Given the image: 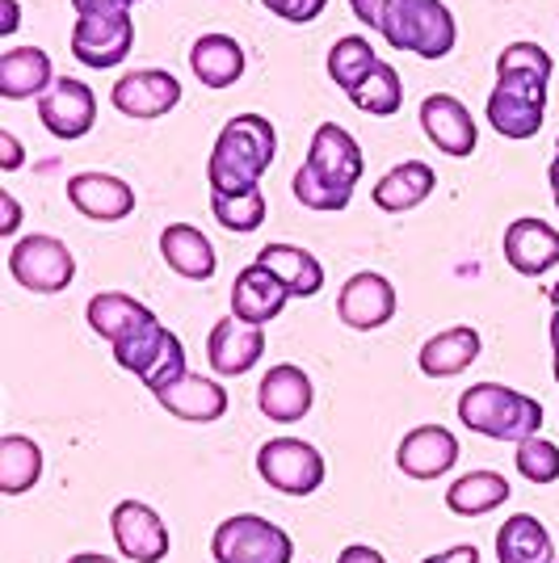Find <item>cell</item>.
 I'll list each match as a JSON object with an SVG mask.
<instances>
[{
	"label": "cell",
	"instance_id": "obj_39",
	"mask_svg": "<svg viewBox=\"0 0 559 563\" xmlns=\"http://www.w3.org/2000/svg\"><path fill=\"white\" fill-rule=\"evenodd\" d=\"M270 13H278L282 22H295V25H307L316 22L320 13H325L328 0H261Z\"/></svg>",
	"mask_w": 559,
	"mask_h": 563
},
{
	"label": "cell",
	"instance_id": "obj_18",
	"mask_svg": "<svg viewBox=\"0 0 559 563\" xmlns=\"http://www.w3.org/2000/svg\"><path fill=\"white\" fill-rule=\"evenodd\" d=\"M311 399H316L311 378H307L304 366H291V362L270 366V375L256 383V408H261V417H270V421L278 424L304 421L307 412H311Z\"/></svg>",
	"mask_w": 559,
	"mask_h": 563
},
{
	"label": "cell",
	"instance_id": "obj_43",
	"mask_svg": "<svg viewBox=\"0 0 559 563\" xmlns=\"http://www.w3.org/2000/svg\"><path fill=\"white\" fill-rule=\"evenodd\" d=\"M0 211H4V219H0V235H13L18 232V223H22V207H18V198L4 189L0 194Z\"/></svg>",
	"mask_w": 559,
	"mask_h": 563
},
{
	"label": "cell",
	"instance_id": "obj_50",
	"mask_svg": "<svg viewBox=\"0 0 559 563\" xmlns=\"http://www.w3.org/2000/svg\"><path fill=\"white\" fill-rule=\"evenodd\" d=\"M547 299H551V311H559V282L551 286V295H547Z\"/></svg>",
	"mask_w": 559,
	"mask_h": 563
},
{
	"label": "cell",
	"instance_id": "obj_8",
	"mask_svg": "<svg viewBox=\"0 0 559 563\" xmlns=\"http://www.w3.org/2000/svg\"><path fill=\"white\" fill-rule=\"evenodd\" d=\"M135 47V18L131 9L114 13H76L72 25V55L85 68H118Z\"/></svg>",
	"mask_w": 559,
	"mask_h": 563
},
{
	"label": "cell",
	"instance_id": "obj_31",
	"mask_svg": "<svg viewBox=\"0 0 559 563\" xmlns=\"http://www.w3.org/2000/svg\"><path fill=\"white\" fill-rule=\"evenodd\" d=\"M509 479L501 471H467L446 488V509L459 517H484L509 500Z\"/></svg>",
	"mask_w": 559,
	"mask_h": 563
},
{
	"label": "cell",
	"instance_id": "obj_38",
	"mask_svg": "<svg viewBox=\"0 0 559 563\" xmlns=\"http://www.w3.org/2000/svg\"><path fill=\"white\" fill-rule=\"evenodd\" d=\"M513 463L522 471V479H530V484H556L559 479V446L547 442V438H538V433L526 438V442H517Z\"/></svg>",
	"mask_w": 559,
	"mask_h": 563
},
{
	"label": "cell",
	"instance_id": "obj_49",
	"mask_svg": "<svg viewBox=\"0 0 559 563\" xmlns=\"http://www.w3.org/2000/svg\"><path fill=\"white\" fill-rule=\"evenodd\" d=\"M551 350H556V366H559V311H551Z\"/></svg>",
	"mask_w": 559,
	"mask_h": 563
},
{
	"label": "cell",
	"instance_id": "obj_19",
	"mask_svg": "<svg viewBox=\"0 0 559 563\" xmlns=\"http://www.w3.org/2000/svg\"><path fill=\"white\" fill-rule=\"evenodd\" d=\"M505 261L522 278H538L559 265V232L535 214H522L505 228Z\"/></svg>",
	"mask_w": 559,
	"mask_h": 563
},
{
	"label": "cell",
	"instance_id": "obj_28",
	"mask_svg": "<svg viewBox=\"0 0 559 563\" xmlns=\"http://www.w3.org/2000/svg\"><path fill=\"white\" fill-rule=\"evenodd\" d=\"M480 357V332L467 329V324H454V329L438 332L420 345V371L429 378H454L463 375L467 366Z\"/></svg>",
	"mask_w": 559,
	"mask_h": 563
},
{
	"label": "cell",
	"instance_id": "obj_27",
	"mask_svg": "<svg viewBox=\"0 0 559 563\" xmlns=\"http://www.w3.org/2000/svg\"><path fill=\"white\" fill-rule=\"evenodd\" d=\"M189 71L207 85V89H228L244 76V47L232 34H202L189 47Z\"/></svg>",
	"mask_w": 559,
	"mask_h": 563
},
{
	"label": "cell",
	"instance_id": "obj_44",
	"mask_svg": "<svg viewBox=\"0 0 559 563\" xmlns=\"http://www.w3.org/2000/svg\"><path fill=\"white\" fill-rule=\"evenodd\" d=\"M337 563H387V560H383V551H374L366 542H350V547L337 555Z\"/></svg>",
	"mask_w": 559,
	"mask_h": 563
},
{
	"label": "cell",
	"instance_id": "obj_51",
	"mask_svg": "<svg viewBox=\"0 0 559 563\" xmlns=\"http://www.w3.org/2000/svg\"><path fill=\"white\" fill-rule=\"evenodd\" d=\"M556 383H559V366H556Z\"/></svg>",
	"mask_w": 559,
	"mask_h": 563
},
{
	"label": "cell",
	"instance_id": "obj_4",
	"mask_svg": "<svg viewBox=\"0 0 559 563\" xmlns=\"http://www.w3.org/2000/svg\"><path fill=\"white\" fill-rule=\"evenodd\" d=\"M210 555H215V563H291L295 542L282 526L265 521V517L235 514L215 526Z\"/></svg>",
	"mask_w": 559,
	"mask_h": 563
},
{
	"label": "cell",
	"instance_id": "obj_34",
	"mask_svg": "<svg viewBox=\"0 0 559 563\" xmlns=\"http://www.w3.org/2000/svg\"><path fill=\"white\" fill-rule=\"evenodd\" d=\"M210 214H215L219 228H228L235 235H249L265 223L270 202H265L261 186L244 189V194H219V189H210Z\"/></svg>",
	"mask_w": 559,
	"mask_h": 563
},
{
	"label": "cell",
	"instance_id": "obj_7",
	"mask_svg": "<svg viewBox=\"0 0 559 563\" xmlns=\"http://www.w3.org/2000/svg\"><path fill=\"white\" fill-rule=\"evenodd\" d=\"M256 475L282 496H311L325 484V454L304 438H274L256 450Z\"/></svg>",
	"mask_w": 559,
	"mask_h": 563
},
{
	"label": "cell",
	"instance_id": "obj_42",
	"mask_svg": "<svg viewBox=\"0 0 559 563\" xmlns=\"http://www.w3.org/2000/svg\"><path fill=\"white\" fill-rule=\"evenodd\" d=\"M420 563H480V551H475L471 542H459V547L438 551V555H429V560H420Z\"/></svg>",
	"mask_w": 559,
	"mask_h": 563
},
{
	"label": "cell",
	"instance_id": "obj_11",
	"mask_svg": "<svg viewBox=\"0 0 559 563\" xmlns=\"http://www.w3.org/2000/svg\"><path fill=\"white\" fill-rule=\"evenodd\" d=\"M110 534L118 551L135 563H161L168 555V526L143 500H118L110 514Z\"/></svg>",
	"mask_w": 559,
	"mask_h": 563
},
{
	"label": "cell",
	"instance_id": "obj_45",
	"mask_svg": "<svg viewBox=\"0 0 559 563\" xmlns=\"http://www.w3.org/2000/svg\"><path fill=\"white\" fill-rule=\"evenodd\" d=\"M76 13H114V9H131V0H72Z\"/></svg>",
	"mask_w": 559,
	"mask_h": 563
},
{
	"label": "cell",
	"instance_id": "obj_25",
	"mask_svg": "<svg viewBox=\"0 0 559 563\" xmlns=\"http://www.w3.org/2000/svg\"><path fill=\"white\" fill-rule=\"evenodd\" d=\"M438 186V177H434V168L425 165V161H404V165L387 168L379 181H374V207L387 214H404V211H417L420 202L434 194Z\"/></svg>",
	"mask_w": 559,
	"mask_h": 563
},
{
	"label": "cell",
	"instance_id": "obj_29",
	"mask_svg": "<svg viewBox=\"0 0 559 563\" xmlns=\"http://www.w3.org/2000/svg\"><path fill=\"white\" fill-rule=\"evenodd\" d=\"M496 563H556L547 526L530 514L505 517V526L496 530Z\"/></svg>",
	"mask_w": 559,
	"mask_h": 563
},
{
	"label": "cell",
	"instance_id": "obj_46",
	"mask_svg": "<svg viewBox=\"0 0 559 563\" xmlns=\"http://www.w3.org/2000/svg\"><path fill=\"white\" fill-rule=\"evenodd\" d=\"M18 30V0H4V22H0V34H13Z\"/></svg>",
	"mask_w": 559,
	"mask_h": 563
},
{
	"label": "cell",
	"instance_id": "obj_15",
	"mask_svg": "<svg viewBox=\"0 0 559 563\" xmlns=\"http://www.w3.org/2000/svg\"><path fill=\"white\" fill-rule=\"evenodd\" d=\"M420 131H425V140L434 143L438 152L446 156H454V161H463L475 152V118L467 110L463 101L454 93H429L420 101Z\"/></svg>",
	"mask_w": 559,
	"mask_h": 563
},
{
	"label": "cell",
	"instance_id": "obj_10",
	"mask_svg": "<svg viewBox=\"0 0 559 563\" xmlns=\"http://www.w3.org/2000/svg\"><path fill=\"white\" fill-rule=\"evenodd\" d=\"M542 110H547V89L526 85V80H496L489 93V122L505 140H535L542 131Z\"/></svg>",
	"mask_w": 559,
	"mask_h": 563
},
{
	"label": "cell",
	"instance_id": "obj_23",
	"mask_svg": "<svg viewBox=\"0 0 559 563\" xmlns=\"http://www.w3.org/2000/svg\"><path fill=\"white\" fill-rule=\"evenodd\" d=\"M161 257L173 274H182L186 282H207L215 278V244L198 232L194 223H168L161 232Z\"/></svg>",
	"mask_w": 559,
	"mask_h": 563
},
{
	"label": "cell",
	"instance_id": "obj_3",
	"mask_svg": "<svg viewBox=\"0 0 559 563\" xmlns=\"http://www.w3.org/2000/svg\"><path fill=\"white\" fill-rule=\"evenodd\" d=\"M379 34L387 38V47L413 51L420 59H446L454 51V13L442 0H392L383 9Z\"/></svg>",
	"mask_w": 559,
	"mask_h": 563
},
{
	"label": "cell",
	"instance_id": "obj_16",
	"mask_svg": "<svg viewBox=\"0 0 559 563\" xmlns=\"http://www.w3.org/2000/svg\"><path fill=\"white\" fill-rule=\"evenodd\" d=\"M316 177H325L332 186H346V189H358L362 181V147L353 140L346 126H337V122H325V126H316V135H311V147H307V161H304Z\"/></svg>",
	"mask_w": 559,
	"mask_h": 563
},
{
	"label": "cell",
	"instance_id": "obj_33",
	"mask_svg": "<svg viewBox=\"0 0 559 563\" xmlns=\"http://www.w3.org/2000/svg\"><path fill=\"white\" fill-rule=\"evenodd\" d=\"M350 101L362 110V114H374V118H392L404 106V80H399V71L392 64H374L366 76H362V85L350 93Z\"/></svg>",
	"mask_w": 559,
	"mask_h": 563
},
{
	"label": "cell",
	"instance_id": "obj_41",
	"mask_svg": "<svg viewBox=\"0 0 559 563\" xmlns=\"http://www.w3.org/2000/svg\"><path fill=\"white\" fill-rule=\"evenodd\" d=\"M392 0H350L353 18L362 25H371V30H379V22H383V9H387Z\"/></svg>",
	"mask_w": 559,
	"mask_h": 563
},
{
	"label": "cell",
	"instance_id": "obj_30",
	"mask_svg": "<svg viewBox=\"0 0 559 563\" xmlns=\"http://www.w3.org/2000/svg\"><path fill=\"white\" fill-rule=\"evenodd\" d=\"M256 261L278 274L282 286L291 290V299H311V295H320V286H325V265L311 257L307 249H295V244H265V249L256 253Z\"/></svg>",
	"mask_w": 559,
	"mask_h": 563
},
{
	"label": "cell",
	"instance_id": "obj_21",
	"mask_svg": "<svg viewBox=\"0 0 559 563\" xmlns=\"http://www.w3.org/2000/svg\"><path fill=\"white\" fill-rule=\"evenodd\" d=\"M286 299H291V290H286L278 274L265 269L261 261L244 265L232 282V316L249 320V324H261V329H265L270 320H278Z\"/></svg>",
	"mask_w": 559,
	"mask_h": 563
},
{
	"label": "cell",
	"instance_id": "obj_20",
	"mask_svg": "<svg viewBox=\"0 0 559 563\" xmlns=\"http://www.w3.org/2000/svg\"><path fill=\"white\" fill-rule=\"evenodd\" d=\"M68 202L85 219L118 223L135 211V189L114 173H76V177H68Z\"/></svg>",
	"mask_w": 559,
	"mask_h": 563
},
{
	"label": "cell",
	"instance_id": "obj_5",
	"mask_svg": "<svg viewBox=\"0 0 559 563\" xmlns=\"http://www.w3.org/2000/svg\"><path fill=\"white\" fill-rule=\"evenodd\" d=\"M114 362L140 378L152 396H161L164 387H173L177 378L186 375V350H182V341L164 329L161 320L143 324L135 336H127L122 345H114Z\"/></svg>",
	"mask_w": 559,
	"mask_h": 563
},
{
	"label": "cell",
	"instance_id": "obj_26",
	"mask_svg": "<svg viewBox=\"0 0 559 563\" xmlns=\"http://www.w3.org/2000/svg\"><path fill=\"white\" fill-rule=\"evenodd\" d=\"M55 80L51 55L43 47H9L0 55V97L25 101V97H43Z\"/></svg>",
	"mask_w": 559,
	"mask_h": 563
},
{
	"label": "cell",
	"instance_id": "obj_52",
	"mask_svg": "<svg viewBox=\"0 0 559 563\" xmlns=\"http://www.w3.org/2000/svg\"><path fill=\"white\" fill-rule=\"evenodd\" d=\"M556 147H559V140H556Z\"/></svg>",
	"mask_w": 559,
	"mask_h": 563
},
{
	"label": "cell",
	"instance_id": "obj_35",
	"mask_svg": "<svg viewBox=\"0 0 559 563\" xmlns=\"http://www.w3.org/2000/svg\"><path fill=\"white\" fill-rule=\"evenodd\" d=\"M379 64V55H374L371 38H362V34H350V38H337V47L328 51V76L337 80V89H346L353 93L358 85H362V76Z\"/></svg>",
	"mask_w": 559,
	"mask_h": 563
},
{
	"label": "cell",
	"instance_id": "obj_36",
	"mask_svg": "<svg viewBox=\"0 0 559 563\" xmlns=\"http://www.w3.org/2000/svg\"><path fill=\"white\" fill-rule=\"evenodd\" d=\"M551 55L538 47V43H513L496 55V80H526V85H542L551 80Z\"/></svg>",
	"mask_w": 559,
	"mask_h": 563
},
{
	"label": "cell",
	"instance_id": "obj_48",
	"mask_svg": "<svg viewBox=\"0 0 559 563\" xmlns=\"http://www.w3.org/2000/svg\"><path fill=\"white\" fill-rule=\"evenodd\" d=\"M68 563H118V560H110V555H97V551H80V555H72Z\"/></svg>",
	"mask_w": 559,
	"mask_h": 563
},
{
	"label": "cell",
	"instance_id": "obj_53",
	"mask_svg": "<svg viewBox=\"0 0 559 563\" xmlns=\"http://www.w3.org/2000/svg\"><path fill=\"white\" fill-rule=\"evenodd\" d=\"M131 4H135V0H131Z\"/></svg>",
	"mask_w": 559,
	"mask_h": 563
},
{
	"label": "cell",
	"instance_id": "obj_17",
	"mask_svg": "<svg viewBox=\"0 0 559 563\" xmlns=\"http://www.w3.org/2000/svg\"><path fill=\"white\" fill-rule=\"evenodd\" d=\"M454 463H459V438L446 424H417L413 433H404L396 450V467L408 479H442Z\"/></svg>",
	"mask_w": 559,
	"mask_h": 563
},
{
	"label": "cell",
	"instance_id": "obj_13",
	"mask_svg": "<svg viewBox=\"0 0 559 563\" xmlns=\"http://www.w3.org/2000/svg\"><path fill=\"white\" fill-rule=\"evenodd\" d=\"M118 114L127 118H161L168 110H177L182 101V80L164 68H140L118 76L114 89H110Z\"/></svg>",
	"mask_w": 559,
	"mask_h": 563
},
{
	"label": "cell",
	"instance_id": "obj_1",
	"mask_svg": "<svg viewBox=\"0 0 559 563\" xmlns=\"http://www.w3.org/2000/svg\"><path fill=\"white\" fill-rule=\"evenodd\" d=\"M278 156V135L270 126V118L261 114H235L232 122H223L219 140L210 147L207 161V181L219 194H244L256 189L265 168Z\"/></svg>",
	"mask_w": 559,
	"mask_h": 563
},
{
	"label": "cell",
	"instance_id": "obj_2",
	"mask_svg": "<svg viewBox=\"0 0 559 563\" xmlns=\"http://www.w3.org/2000/svg\"><path fill=\"white\" fill-rule=\"evenodd\" d=\"M459 421L492 442H526L542 429V404L505 383H475L459 396Z\"/></svg>",
	"mask_w": 559,
	"mask_h": 563
},
{
	"label": "cell",
	"instance_id": "obj_12",
	"mask_svg": "<svg viewBox=\"0 0 559 563\" xmlns=\"http://www.w3.org/2000/svg\"><path fill=\"white\" fill-rule=\"evenodd\" d=\"M392 316H396V286L374 269L353 274L337 295V320L353 332L383 329V324H392Z\"/></svg>",
	"mask_w": 559,
	"mask_h": 563
},
{
	"label": "cell",
	"instance_id": "obj_40",
	"mask_svg": "<svg viewBox=\"0 0 559 563\" xmlns=\"http://www.w3.org/2000/svg\"><path fill=\"white\" fill-rule=\"evenodd\" d=\"M22 143H18V135L13 131H0V168L4 173H18L22 168Z\"/></svg>",
	"mask_w": 559,
	"mask_h": 563
},
{
	"label": "cell",
	"instance_id": "obj_24",
	"mask_svg": "<svg viewBox=\"0 0 559 563\" xmlns=\"http://www.w3.org/2000/svg\"><path fill=\"white\" fill-rule=\"evenodd\" d=\"M85 320H89V329H94L101 341L122 345V341H127V336H135L143 324H152L156 316H152L140 299L122 295V290H101V295H94L89 307H85Z\"/></svg>",
	"mask_w": 559,
	"mask_h": 563
},
{
	"label": "cell",
	"instance_id": "obj_47",
	"mask_svg": "<svg viewBox=\"0 0 559 563\" xmlns=\"http://www.w3.org/2000/svg\"><path fill=\"white\" fill-rule=\"evenodd\" d=\"M547 181H551V194H556V207H559V147L551 156V168H547Z\"/></svg>",
	"mask_w": 559,
	"mask_h": 563
},
{
	"label": "cell",
	"instance_id": "obj_37",
	"mask_svg": "<svg viewBox=\"0 0 559 563\" xmlns=\"http://www.w3.org/2000/svg\"><path fill=\"white\" fill-rule=\"evenodd\" d=\"M291 189H295V198L304 202L307 211H320V214H337V211H346V207L353 202V189L332 186V181H325V177H316L307 165H299V173H295Z\"/></svg>",
	"mask_w": 559,
	"mask_h": 563
},
{
	"label": "cell",
	"instance_id": "obj_22",
	"mask_svg": "<svg viewBox=\"0 0 559 563\" xmlns=\"http://www.w3.org/2000/svg\"><path fill=\"white\" fill-rule=\"evenodd\" d=\"M156 399H161V408L168 417L194 421V424H210L228 412V391H223V383H215V378H207V375H189V371L177 378L173 387H164Z\"/></svg>",
	"mask_w": 559,
	"mask_h": 563
},
{
	"label": "cell",
	"instance_id": "obj_14",
	"mask_svg": "<svg viewBox=\"0 0 559 563\" xmlns=\"http://www.w3.org/2000/svg\"><path fill=\"white\" fill-rule=\"evenodd\" d=\"M261 353H265V329L240 320V316H223L207 336L210 371L223 378L249 375L256 362H261Z\"/></svg>",
	"mask_w": 559,
	"mask_h": 563
},
{
	"label": "cell",
	"instance_id": "obj_32",
	"mask_svg": "<svg viewBox=\"0 0 559 563\" xmlns=\"http://www.w3.org/2000/svg\"><path fill=\"white\" fill-rule=\"evenodd\" d=\"M39 475H43V446L25 433H4L0 438V493H30L39 484Z\"/></svg>",
	"mask_w": 559,
	"mask_h": 563
},
{
	"label": "cell",
	"instance_id": "obj_6",
	"mask_svg": "<svg viewBox=\"0 0 559 563\" xmlns=\"http://www.w3.org/2000/svg\"><path fill=\"white\" fill-rule=\"evenodd\" d=\"M9 274L34 295H59L76 278V257L59 235L34 232L9 249Z\"/></svg>",
	"mask_w": 559,
	"mask_h": 563
},
{
	"label": "cell",
	"instance_id": "obj_9",
	"mask_svg": "<svg viewBox=\"0 0 559 563\" xmlns=\"http://www.w3.org/2000/svg\"><path fill=\"white\" fill-rule=\"evenodd\" d=\"M39 122L47 126L55 140H85L97 122V97L85 80L76 76H55L51 89L39 97Z\"/></svg>",
	"mask_w": 559,
	"mask_h": 563
}]
</instances>
